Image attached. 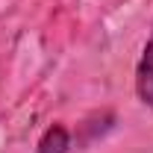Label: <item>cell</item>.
Wrapping results in <instances>:
<instances>
[{"instance_id": "cell-2", "label": "cell", "mask_w": 153, "mask_h": 153, "mask_svg": "<svg viewBox=\"0 0 153 153\" xmlns=\"http://www.w3.org/2000/svg\"><path fill=\"white\" fill-rule=\"evenodd\" d=\"M68 147H71V135H68V130H65L62 124H53L47 133L41 135L36 153H68Z\"/></svg>"}, {"instance_id": "cell-1", "label": "cell", "mask_w": 153, "mask_h": 153, "mask_svg": "<svg viewBox=\"0 0 153 153\" xmlns=\"http://www.w3.org/2000/svg\"><path fill=\"white\" fill-rule=\"evenodd\" d=\"M135 91H138V100L153 109V36L138 59V68H135Z\"/></svg>"}]
</instances>
